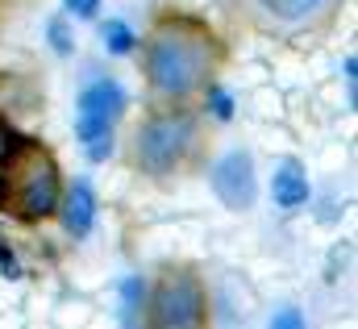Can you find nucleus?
Here are the masks:
<instances>
[{"label": "nucleus", "mask_w": 358, "mask_h": 329, "mask_svg": "<svg viewBox=\"0 0 358 329\" xmlns=\"http://www.w3.org/2000/svg\"><path fill=\"white\" fill-rule=\"evenodd\" d=\"M213 67V42L192 25H163L146 46V76L167 96H187Z\"/></svg>", "instance_id": "1"}, {"label": "nucleus", "mask_w": 358, "mask_h": 329, "mask_svg": "<svg viewBox=\"0 0 358 329\" xmlns=\"http://www.w3.org/2000/svg\"><path fill=\"white\" fill-rule=\"evenodd\" d=\"M125 108V92L113 80H96L80 92V117H76V134L88 146V159H108L113 155V121Z\"/></svg>", "instance_id": "2"}, {"label": "nucleus", "mask_w": 358, "mask_h": 329, "mask_svg": "<svg viewBox=\"0 0 358 329\" xmlns=\"http://www.w3.org/2000/svg\"><path fill=\"white\" fill-rule=\"evenodd\" d=\"M192 117L187 113H163V117H150L142 130H138V163L150 175H167L183 163L187 146H192Z\"/></svg>", "instance_id": "3"}, {"label": "nucleus", "mask_w": 358, "mask_h": 329, "mask_svg": "<svg viewBox=\"0 0 358 329\" xmlns=\"http://www.w3.org/2000/svg\"><path fill=\"white\" fill-rule=\"evenodd\" d=\"M204 317V296H200V284L187 279V275H176L159 288L155 296V326L163 329H192L200 326Z\"/></svg>", "instance_id": "4"}, {"label": "nucleus", "mask_w": 358, "mask_h": 329, "mask_svg": "<svg viewBox=\"0 0 358 329\" xmlns=\"http://www.w3.org/2000/svg\"><path fill=\"white\" fill-rule=\"evenodd\" d=\"M17 209L25 221L50 217L59 209V171L46 155H29L25 175H21V192H17Z\"/></svg>", "instance_id": "5"}, {"label": "nucleus", "mask_w": 358, "mask_h": 329, "mask_svg": "<svg viewBox=\"0 0 358 329\" xmlns=\"http://www.w3.org/2000/svg\"><path fill=\"white\" fill-rule=\"evenodd\" d=\"M213 192L221 196L225 209H238V213L250 209L255 192H259V183H255V159L246 150H229L221 163L213 167Z\"/></svg>", "instance_id": "6"}, {"label": "nucleus", "mask_w": 358, "mask_h": 329, "mask_svg": "<svg viewBox=\"0 0 358 329\" xmlns=\"http://www.w3.org/2000/svg\"><path fill=\"white\" fill-rule=\"evenodd\" d=\"M92 221H96V192H92L88 179H76L67 188V200H63V225H67V234L84 238Z\"/></svg>", "instance_id": "7"}, {"label": "nucleus", "mask_w": 358, "mask_h": 329, "mask_svg": "<svg viewBox=\"0 0 358 329\" xmlns=\"http://www.w3.org/2000/svg\"><path fill=\"white\" fill-rule=\"evenodd\" d=\"M259 8L267 13L271 21H279V25H308V21H317L325 8H329V0H259Z\"/></svg>", "instance_id": "8"}, {"label": "nucleus", "mask_w": 358, "mask_h": 329, "mask_svg": "<svg viewBox=\"0 0 358 329\" xmlns=\"http://www.w3.org/2000/svg\"><path fill=\"white\" fill-rule=\"evenodd\" d=\"M271 192H275V204L279 209H300V204H308V179H304V171L300 163H279L275 171V179H271Z\"/></svg>", "instance_id": "9"}, {"label": "nucleus", "mask_w": 358, "mask_h": 329, "mask_svg": "<svg viewBox=\"0 0 358 329\" xmlns=\"http://www.w3.org/2000/svg\"><path fill=\"white\" fill-rule=\"evenodd\" d=\"M142 300H146V284H142L138 275H125V279H121V321H125V326L138 321Z\"/></svg>", "instance_id": "10"}, {"label": "nucleus", "mask_w": 358, "mask_h": 329, "mask_svg": "<svg viewBox=\"0 0 358 329\" xmlns=\"http://www.w3.org/2000/svg\"><path fill=\"white\" fill-rule=\"evenodd\" d=\"M100 38H104V46H108L113 55H129V50H134V29H129L125 21H108V25L100 29Z\"/></svg>", "instance_id": "11"}, {"label": "nucleus", "mask_w": 358, "mask_h": 329, "mask_svg": "<svg viewBox=\"0 0 358 329\" xmlns=\"http://www.w3.org/2000/svg\"><path fill=\"white\" fill-rule=\"evenodd\" d=\"M271 326H275V329H300V326H304V317H300L296 309H283V313H275V317H271Z\"/></svg>", "instance_id": "12"}, {"label": "nucleus", "mask_w": 358, "mask_h": 329, "mask_svg": "<svg viewBox=\"0 0 358 329\" xmlns=\"http://www.w3.org/2000/svg\"><path fill=\"white\" fill-rule=\"evenodd\" d=\"M67 8H71L76 17H96V8H100V0H67Z\"/></svg>", "instance_id": "13"}, {"label": "nucleus", "mask_w": 358, "mask_h": 329, "mask_svg": "<svg viewBox=\"0 0 358 329\" xmlns=\"http://www.w3.org/2000/svg\"><path fill=\"white\" fill-rule=\"evenodd\" d=\"M50 38H55V50H59V55H67V50H71V42H67V29H63V21H55V25H50Z\"/></svg>", "instance_id": "14"}, {"label": "nucleus", "mask_w": 358, "mask_h": 329, "mask_svg": "<svg viewBox=\"0 0 358 329\" xmlns=\"http://www.w3.org/2000/svg\"><path fill=\"white\" fill-rule=\"evenodd\" d=\"M355 76H358V59L350 55V59H346V88H350V104L358 100V83H355Z\"/></svg>", "instance_id": "15"}, {"label": "nucleus", "mask_w": 358, "mask_h": 329, "mask_svg": "<svg viewBox=\"0 0 358 329\" xmlns=\"http://www.w3.org/2000/svg\"><path fill=\"white\" fill-rule=\"evenodd\" d=\"M213 108H217V117H229V96L225 92H213Z\"/></svg>", "instance_id": "16"}]
</instances>
